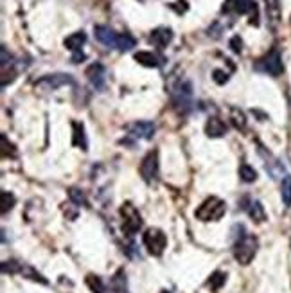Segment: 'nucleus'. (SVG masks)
Instances as JSON below:
<instances>
[{
	"label": "nucleus",
	"mask_w": 291,
	"mask_h": 293,
	"mask_svg": "<svg viewBox=\"0 0 291 293\" xmlns=\"http://www.w3.org/2000/svg\"><path fill=\"white\" fill-rule=\"evenodd\" d=\"M135 38H133L129 33H123V35H119L117 38V49L121 52H126V51H131L133 47H135Z\"/></svg>",
	"instance_id": "aec40b11"
},
{
	"label": "nucleus",
	"mask_w": 291,
	"mask_h": 293,
	"mask_svg": "<svg viewBox=\"0 0 291 293\" xmlns=\"http://www.w3.org/2000/svg\"><path fill=\"white\" fill-rule=\"evenodd\" d=\"M85 41H87V35L83 31H77V33H72L70 36H66L65 47L72 52H79L85 45Z\"/></svg>",
	"instance_id": "dca6fc26"
},
{
	"label": "nucleus",
	"mask_w": 291,
	"mask_h": 293,
	"mask_svg": "<svg viewBox=\"0 0 291 293\" xmlns=\"http://www.w3.org/2000/svg\"><path fill=\"white\" fill-rule=\"evenodd\" d=\"M135 61H138L140 65L144 67H149V69H157V67L162 65V58L157 56L155 52H149V51H138L135 52Z\"/></svg>",
	"instance_id": "2eb2a0df"
},
{
	"label": "nucleus",
	"mask_w": 291,
	"mask_h": 293,
	"mask_svg": "<svg viewBox=\"0 0 291 293\" xmlns=\"http://www.w3.org/2000/svg\"><path fill=\"white\" fill-rule=\"evenodd\" d=\"M225 213H226L225 202L216 196H210L196 209L194 216L199 221H218V220H221V218L225 216Z\"/></svg>",
	"instance_id": "f257e3e1"
},
{
	"label": "nucleus",
	"mask_w": 291,
	"mask_h": 293,
	"mask_svg": "<svg viewBox=\"0 0 291 293\" xmlns=\"http://www.w3.org/2000/svg\"><path fill=\"white\" fill-rule=\"evenodd\" d=\"M94 35H96L97 41L102 43L104 47H117V38L119 35H115V31L110 29L106 26H96L94 27Z\"/></svg>",
	"instance_id": "9d476101"
},
{
	"label": "nucleus",
	"mask_w": 291,
	"mask_h": 293,
	"mask_svg": "<svg viewBox=\"0 0 291 293\" xmlns=\"http://www.w3.org/2000/svg\"><path fill=\"white\" fill-rule=\"evenodd\" d=\"M205 133L212 139H218V137H223L226 133V124L221 121L220 117H210L207 124H205Z\"/></svg>",
	"instance_id": "4468645a"
},
{
	"label": "nucleus",
	"mask_w": 291,
	"mask_h": 293,
	"mask_svg": "<svg viewBox=\"0 0 291 293\" xmlns=\"http://www.w3.org/2000/svg\"><path fill=\"white\" fill-rule=\"evenodd\" d=\"M266 2V15L270 20V26L275 27L281 20V0H264Z\"/></svg>",
	"instance_id": "f3484780"
},
{
	"label": "nucleus",
	"mask_w": 291,
	"mask_h": 293,
	"mask_svg": "<svg viewBox=\"0 0 291 293\" xmlns=\"http://www.w3.org/2000/svg\"><path fill=\"white\" fill-rule=\"evenodd\" d=\"M68 194H70V200L76 203V205H87V198H85V192L83 191H79V189H70Z\"/></svg>",
	"instance_id": "cd10ccee"
},
{
	"label": "nucleus",
	"mask_w": 291,
	"mask_h": 293,
	"mask_svg": "<svg viewBox=\"0 0 291 293\" xmlns=\"http://www.w3.org/2000/svg\"><path fill=\"white\" fill-rule=\"evenodd\" d=\"M142 243L151 256H162L165 247H167V236L160 228H149L144 232Z\"/></svg>",
	"instance_id": "423d86ee"
},
{
	"label": "nucleus",
	"mask_w": 291,
	"mask_h": 293,
	"mask_svg": "<svg viewBox=\"0 0 291 293\" xmlns=\"http://www.w3.org/2000/svg\"><path fill=\"white\" fill-rule=\"evenodd\" d=\"M225 15H252L250 24L257 26V4L254 0H225V4L221 7Z\"/></svg>",
	"instance_id": "f03ea898"
},
{
	"label": "nucleus",
	"mask_w": 291,
	"mask_h": 293,
	"mask_svg": "<svg viewBox=\"0 0 291 293\" xmlns=\"http://www.w3.org/2000/svg\"><path fill=\"white\" fill-rule=\"evenodd\" d=\"M85 283H87V286L90 288L92 293H104V283L101 281V277H97V275H94V273L87 275Z\"/></svg>",
	"instance_id": "4be33fe9"
},
{
	"label": "nucleus",
	"mask_w": 291,
	"mask_h": 293,
	"mask_svg": "<svg viewBox=\"0 0 291 293\" xmlns=\"http://www.w3.org/2000/svg\"><path fill=\"white\" fill-rule=\"evenodd\" d=\"M171 40H173V31L167 27H159V29L151 31V35H149V41L159 49H165L171 43Z\"/></svg>",
	"instance_id": "ddd939ff"
},
{
	"label": "nucleus",
	"mask_w": 291,
	"mask_h": 293,
	"mask_svg": "<svg viewBox=\"0 0 291 293\" xmlns=\"http://www.w3.org/2000/svg\"><path fill=\"white\" fill-rule=\"evenodd\" d=\"M193 92H191V85L185 83V81H180L178 85L174 86L173 90V101L174 107L178 108L180 111H187L191 108V103H193Z\"/></svg>",
	"instance_id": "6e6552de"
},
{
	"label": "nucleus",
	"mask_w": 291,
	"mask_h": 293,
	"mask_svg": "<svg viewBox=\"0 0 291 293\" xmlns=\"http://www.w3.org/2000/svg\"><path fill=\"white\" fill-rule=\"evenodd\" d=\"M121 216H123V232L126 236L137 234L142 227V218L133 203H124L121 207Z\"/></svg>",
	"instance_id": "39448f33"
},
{
	"label": "nucleus",
	"mask_w": 291,
	"mask_h": 293,
	"mask_svg": "<svg viewBox=\"0 0 291 293\" xmlns=\"http://www.w3.org/2000/svg\"><path fill=\"white\" fill-rule=\"evenodd\" d=\"M128 132L135 139H151L155 135V124L148 121L133 122V124L128 126Z\"/></svg>",
	"instance_id": "f8f14e48"
},
{
	"label": "nucleus",
	"mask_w": 291,
	"mask_h": 293,
	"mask_svg": "<svg viewBox=\"0 0 291 293\" xmlns=\"http://www.w3.org/2000/svg\"><path fill=\"white\" fill-rule=\"evenodd\" d=\"M81 60H85V54H83V51L74 52V56H72V63H79Z\"/></svg>",
	"instance_id": "473e14b6"
},
{
	"label": "nucleus",
	"mask_w": 291,
	"mask_h": 293,
	"mask_svg": "<svg viewBox=\"0 0 291 293\" xmlns=\"http://www.w3.org/2000/svg\"><path fill=\"white\" fill-rule=\"evenodd\" d=\"M246 213H248V216L257 223H262L266 220L264 207H262V203L257 202V200H252V202L246 205Z\"/></svg>",
	"instance_id": "a211bd4d"
},
{
	"label": "nucleus",
	"mask_w": 291,
	"mask_h": 293,
	"mask_svg": "<svg viewBox=\"0 0 291 293\" xmlns=\"http://www.w3.org/2000/svg\"><path fill=\"white\" fill-rule=\"evenodd\" d=\"M239 177L243 182H256L257 180V171L254 169L252 166H248V164H241L239 167Z\"/></svg>",
	"instance_id": "5701e85b"
},
{
	"label": "nucleus",
	"mask_w": 291,
	"mask_h": 293,
	"mask_svg": "<svg viewBox=\"0 0 291 293\" xmlns=\"http://www.w3.org/2000/svg\"><path fill=\"white\" fill-rule=\"evenodd\" d=\"M65 85H74L72 76H68V74H51V76H45L36 81L34 86H36V90H40V92H51Z\"/></svg>",
	"instance_id": "0eeeda50"
},
{
	"label": "nucleus",
	"mask_w": 291,
	"mask_h": 293,
	"mask_svg": "<svg viewBox=\"0 0 291 293\" xmlns=\"http://www.w3.org/2000/svg\"><path fill=\"white\" fill-rule=\"evenodd\" d=\"M230 119H232V124H234L237 130H245L246 128L245 113H243L241 110H237V108H232V115H230Z\"/></svg>",
	"instance_id": "393cba45"
},
{
	"label": "nucleus",
	"mask_w": 291,
	"mask_h": 293,
	"mask_svg": "<svg viewBox=\"0 0 291 293\" xmlns=\"http://www.w3.org/2000/svg\"><path fill=\"white\" fill-rule=\"evenodd\" d=\"M87 77L90 81V85L97 90H101L104 86V79H106V72H104V67L101 63H92V65L87 69Z\"/></svg>",
	"instance_id": "9b49d317"
},
{
	"label": "nucleus",
	"mask_w": 291,
	"mask_h": 293,
	"mask_svg": "<svg viewBox=\"0 0 291 293\" xmlns=\"http://www.w3.org/2000/svg\"><path fill=\"white\" fill-rule=\"evenodd\" d=\"M72 128H74V139H72V144L81 149H87L88 147V141L87 135H85V126L81 122H72Z\"/></svg>",
	"instance_id": "6ab92c4d"
},
{
	"label": "nucleus",
	"mask_w": 291,
	"mask_h": 293,
	"mask_svg": "<svg viewBox=\"0 0 291 293\" xmlns=\"http://www.w3.org/2000/svg\"><path fill=\"white\" fill-rule=\"evenodd\" d=\"M256 71L262 72V74H270V76H281L284 72V65H282V58L279 49H271L268 54H264L260 60L256 61Z\"/></svg>",
	"instance_id": "7ed1b4c3"
},
{
	"label": "nucleus",
	"mask_w": 291,
	"mask_h": 293,
	"mask_svg": "<svg viewBox=\"0 0 291 293\" xmlns=\"http://www.w3.org/2000/svg\"><path fill=\"white\" fill-rule=\"evenodd\" d=\"M230 49H232V52H235V54H241V52H243V40H241L239 36H232Z\"/></svg>",
	"instance_id": "7c9ffc66"
},
{
	"label": "nucleus",
	"mask_w": 291,
	"mask_h": 293,
	"mask_svg": "<svg viewBox=\"0 0 291 293\" xmlns=\"http://www.w3.org/2000/svg\"><path fill=\"white\" fill-rule=\"evenodd\" d=\"M20 273H22V275H26V277L32 279V281H40V283L47 284V279H43V277H41L40 273L36 272L34 268H31V266H26V264H22V270H20Z\"/></svg>",
	"instance_id": "bb28decb"
},
{
	"label": "nucleus",
	"mask_w": 291,
	"mask_h": 293,
	"mask_svg": "<svg viewBox=\"0 0 291 293\" xmlns=\"http://www.w3.org/2000/svg\"><path fill=\"white\" fill-rule=\"evenodd\" d=\"M257 247H259L257 238L246 234L243 239H239L237 243H234V257L237 259L241 264H250L252 259L256 257Z\"/></svg>",
	"instance_id": "20e7f679"
},
{
	"label": "nucleus",
	"mask_w": 291,
	"mask_h": 293,
	"mask_svg": "<svg viewBox=\"0 0 291 293\" xmlns=\"http://www.w3.org/2000/svg\"><path fill=\"white\" fill-rule=\"evenodd\" d=\"M171 7H173V9L176 11L178 15H182V13H185V11L189 9V5H187V2H185V0H182V5H176V2H174V4H171Z\"/></svg>",
	"instance_id": "2f4dec72"
},
{
	"label": "nucleus",
	"mask_w": 291,
	"mask_h": 293,
	"mask_svg": "<svg viewBox=\"0 0 291 293\" xmlns=\"http://www.w3.org/2000/svg\"><path fill=\"white\" fill-rule=\"evenodd\" d=\"M281 196L286 207H291V175H284L281 183Z\"/></svg>",
	"instance_id": "412c9836"
},
{
	"label": "nucleus",
	"mask_w": 291,
	"mask_h": 293,
	"mask_svg": "<svg viewBox=\"0 0 291 293\" xmlns=\"http://www.w3.org/2000/svg\"><path fill=\"white\" fill-rule=\"evenodd\" d=\"M212 79L218 83V85H225L226 81H228V74L223 71H220V69H216L214 72H212Z\"/></svg>",
	"instance_id": "c756f323"
},
{
	"label": "nucleus",
	"mask_w": 291,
	"mask_h": 293,
	"mask_svg": "<svg viewBox=\"0 0 291 293\" xmlns=\"http://www.w3.org/2000/svg\"><path fill=\"white\" fill-rule=\"evenodd\" d=\"M22 270V263H16V261H5L2 263V272L4 273H20Z\"/></svg>",
	"instance_id": "c85d7f7f"
},
{
	"label": "nucleus",
	"mask_w": 291,
	"mask_h": 293,
	"mask_svg": "<svg viewBox=\"0 0 291 293\" xmlns=\"http://www.w3.org/2000/svg\"><path fill=\"white\" fill-rule=\"evenodd\" d=\"M140 175L146 182H153L159 177V151L153 149L149 151L146 157L142 158V164H140Z\"/></svg>",
	"instance_id": "1a4fd4ad"
},
{
	"label": "nucleus",
	"mask_w": 291,
	"mask_h": 293,
	"mask_svg": "<svg viewBox=\"0 0 291 293\" xmlns=\"http://www.w3.org/2000/svg\"><path fill=\"white\" fill-rule=\"evenodd\" d=\"M2 214H5L7 211H11V209L15 207V196L11 194V192H7V191H2Z\"/></svg>",
	"instance_id": "a878e982"
},
{
	"label": "nucleus",
	"mask_w": 291,
	"mask_h": 293,
	"mask_svg": "<svg viewBox=\"0 0 291 293\" xmlns=\"http://www.w3.org/2000/svg\"><path fill=\"white\" fill-rule=\"evenodd\" d=\"M160 293H171V292H167V290H163V292H160Z\"/></svg>",
	"instance_id": "72a5a7b5"
},
{
	"label": "nucleus",
	"mask_w": 291,
	"mask_h": 293,
	"mask_svg": "<svg viewBox=\"0 0 291 293\" xmlns=\"http://www.w3.org/2000/svg\"><path fill=\"white\" fill-rule=\"evenodd\" d=\"M225 283H226V273L214 272L212 275H210L209 281H207V286H209L210 290H220Z\"/></svg>",
	"instance_id": "b1692460"
}]
</instances>
